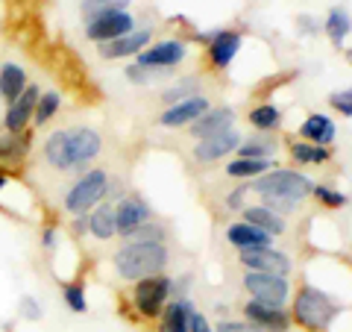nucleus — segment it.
Wrapping results in <instances>:
<instances>
[{
	"instance_id": "f3484780",
	"label": "nucleus",
	"mask_w": 352,
	"mask_h": 332,
	"mask_svg": "<svg viewBox=\"0 0 352 332\" xmlns=\"http://www.w3.org/2000/svg\"><path fill=\"white\" fill-rule=\"evenodd\" d=\"M203 112H208V101L203 94H197V97H188V101H182V103H173L168 112L162 115L159 124L162 127H182V124H194L197 118H200Z\"/></svg>"
},
{
	"instance_id": "423d86ee",
	"label": "nucleus",
	"mask_w": 352,
	"mask_h": 332,
	"mask_svg": "<svg viewBox=\"0 0 352 332\" xmlns=\"http://www.w3.org/2000/svg\"><path fill=\"white\" fill-rule=\"evenodd\" d=\"M244 289L252 294V300L270 303V306H285V300H288V294H291V285L285 276L256 273V271H250L244 276Z\"/></svg>"
},
{
	"instance_id": "c9c22d12",
	"label": "nucleus",
	"mask_w": 352,
	"mask_h": 332,
	"mask_svg": "<svg viewBox=\"0 0 352 332\" xmlns=\"http://www.w3.org/2000/svg\"><path fill=\"white\" fill-rule=\"evenodd\" d=\"M311 194H314L320 203H326L329 209L346 206V194H340V191H335V188H329V185H314V188H311Z\"/></svg>"
},
{
	"instance_id": "37998d69",
	"label": "nucleus",
	"mask_w": 352,
	"mask_h": 332,
	"mask_svg": "<svg viewBox=\"0 0 352 332\" xmlns=\"http://www.w3.org/2000/svg\"><path fill=\"white\" fill-rule=\"evenodd\" d=\"M247 191H250V185H241V188H235V191L226 197V206H229V209H241V206H244V197H247Z\"/></svg>"
},
{
	"instance_id": "7c9ffc66",
	"label": "nucleus",
	"mask_w": 352,
	"mask_h": 332,
	"mask_svg": "<svg viewBox=\"0 0 352 332\" xmlns=\"http://www.w3.org/2000/svg\"><path fill=\"white\" fill-rule=\"evenodd\" d=\"M291 156L302 165H317V162H326L332 153L329 147H320V145H308V141H294L291 145Z\"/></svg>"
},
{
	"instance_id": "a19ab883",
	"label": "nucleus",
	"mask_w": 352,
	"mask_h": 332,
	"mask_svg": "<svg viewBox=\"0 0 352 332\" xmlns=\"http://www.w3.org/2000/svg\"><path fill=\"white\" fill-rule=\"evenodd\" d=\"M147 71H150V68H141V65H129V68H126V80H129V83L144 85V83H150Z\"/></svg>"
},
{
	"instance_id": "9b49d317",
	"label": "nucleus",
	"mask_w": 352,
	"mask_h": 332,
	"mask_svg": "<svg viewBox=\"0 0 352 332\" xmlns=\"http://www.w3.org/2000/svg\"><path fill=\"white\" fill-rule=\"evenodd\" d=\"M153 218L150 206L141 200V197L129 194L120 200V206L115 209V232H120V236H129L132 229H138L141 224H147V220Z\"/></svg>"
},
{
	"instance_id": "ddd939ff",
	"label": "nucleus",
	"mask_w": 352,
	"mask_h": 332,
	"mask_svg": "<svg viewBox=\"0 0 352 332\" xmlns=\"http://www.w3.org/2000/svg\"><path fill=\"white\" fill-rule=\"evenodd\" d=\"M135 30V21H132L129 12H115V15H106V18H97L94 24H88V39L103 44V41H115L120 36H126V32Z\"/></svg>"
},
{
	"instance_id": "79ce46f5",
	"label": "nucleus",
	"mask_w": 352,
	"mask_h": 332,
	"mask_svg": "<svg viewBox=\"0 0 352 332\" xmlns=\"http://www.w3.org/2000/svg\"><path fill=\"white\" fill-rule=\"evenodd\" d=\"M188 332H214L208 326V320L200 315V312H191V320H188Z\"/></svg>"
},
{
	"instance_id": "a211bd4d",
	"label": "nucleus",
	"mask_w": 352,
	"mask_h": 332,
	"mask_svg": "<svg viewBox=\"0 0 352 332\" xmlns=\"http://www.w3.org/2000/svg\"><path fill=\"white\" fill-rule=\"evenodd\" d=\"M238 50H241V36L232 30H217L214 39L208 41V56H212L214 68H229L232 59L238 56Z\"/></svg>"
},
{
	"instance_id": "f704fd0d",
	"label": "nucleus",
	"mask_w": 352,
	"mask_h": 332,
	"mask_svg": "<svg viewBox=\"0 0 352 332\" xmlns=\"http://www.w3.org/2000/svg\"><path fill=\"white\" fill-rule=\"evenodd\" d=\"M129 241H156V245H164V238H168V229H164L162 224H141L138 229H132L129 236H126Z\"/></svg>"
},
{
	"instance_id": "c85d7f7f",
	"label": "nucleus",
	"mask_w": 352,
	"mask_h": 332,
	"mask_svg": "<svg viewBox=\"0 0 352 332\" xmlns=\"http://www.w3.org/2000/svg\"><path fill=\"white\" fill-rule=\"evenodd\" d=\"M267 168H276V165H270V159H235L226 165V174L229 176H238V180H250V176H261Z\"/></svg>"
},
{
	"instance_id": "7ed1b4c3",
	"label": "nucleus",
	"mask_w": 352,
	"mask_h": 332,
	"mask_svg": "<svg viewBox=\"0 0 352 332\" xmlns=\"http://www.w3.org/2000/svg\"><path fill=\"white\" fill-rule=\"evenodd\" d=\"M338 312H340V306L326 291L314 289V285H302L294 297V320L311 332L329 329V324L338 318Z\"/></svg>"
},
{
	"instance_id": "72a5a7b5",
	"label": "nucleus",
	"mask_w": 352,
	"mask_h": 332,
	"mask_svg": "<svg viewBox=\"0 0 352 332\" xmlns=\"http://www.w3.org/2000/svg\"><path fill=\"white\" fill-rule=\"evenodd\" d=\"M56 109H59V94H56V92L41 94V97H38V103H36V127H44V124H47V121L56 115Z\"/></svg>"
},
{
	"instance_id": "a878e982",
	"label": "nucleus",
	"mask_w": 352,
	"mask_h": 332,
	"mask_svg": "<svg viewBox=\"0 0 352 332\" xmlns=\"http://www.w3.org/2000/svg\"><path fill=\"white\" fill-rule=\"evenodd\" d=\"M126 6H129V0H82V18H85V24H94L97 18L126 12Z\"/></svg>"
},
{
	"instance_id": "f8f14e48",
	"label": "nucleus",
	"mask_w": 352,
	"mask_h": 332,
	"mask_svg": "<svg viewBox=\"0 0 352 332\" xmlns=\"http://www.w3.org/2000/svg\"><path fill=\"white\" fill-rule=\"evenodd\" d=\"M38 97H41L38 85H27L24 92H21L15 101L9 103V112H6V118H3V127H6L9 132H21V129H24L30 121H32V112H36Z\"/></svg>"
},
{
	"instance_id": "cd10ccee",
	"label": "nucleus",
	"mask_w": 352,
	"mask_h": 332,
	"mask_svg": "<svg viewBox=\"0 0 352 332\" xmlns=\"http://www.w3.org/2000/svg\"><path fill=\"white\" fill-rule=\"evenodd\" d=\"M30 150V132H9L6 138H0V159L3 162H18Z\"/></svg>"
},
{
	"instance_id": "20e7f679",
	"label": "nucleus",
	"mask_w": 352,
	"mask_h": 332,
	"mask_svg": "<svg viewBox=\"0 0 352 332\" xmlns=\"http://www.w3.org/2000/svg\"><path fill=\"white\" fill-rule=\"evenodd\" d=\"M106 188H109V176H106V171L94 168V171L82 174L80 180L74 183V188L68 191V197H65V206H68V212H74V215H85L94 203H100V200H103Z\"/></svg>"
},
{
	"instance_id": "473e14b6",
	"label": "nucleus",
	"mask_w": 352,
	"mask_h": 332,
	"mask_svg": "<svg viewBox=\"0 0 352 332\" xmlns=\"http://www.w3.org/2000/svg\"><path fill=\"white\" fill-rule=\"evenodd\" d=\"M279 121H282L279 109H276V106H270V103H261V106H256V109L250 112V124L256 127V129H264V132L276 129V127H279Z\"/></svg>"
},
{
	"instance_id": "2eb2a0df",
	"label": "nucleus",
	"mask_w": 352,
	"mask_h": 332,
	"mask_svg": "<svg viewBox=\"0 0 352 332\" xmlns=\"http://www.w3.org/2000/svg\"><path fill=\"white\" fill-rule=\"evenodd\" d=\"M150 44V30H132L126 36H120L115 41L100 44V56L103 59H120V56H138Z\"/></svg>"
},
{
	"instance_id": "4468645a",
	"label": "nucleus",
	"mask_w": 352,
	"mask_h": 332,
	"mask_svg": "<svg viewBox=\"0 0 352 332\" xmlns=\"http://www.w3.org/2000/svg\"><path fill=\"white\" fill-rule=\"evenodd\" d=\"M235 124V112L229 106H220V109H208V112H203L200 118L191 124V136L194 138H212V136H220V132L232 129Z\"/></svg>"
},
{
	"instance_id": "de8ad7c7",
	"label": "nucleus",
	"mask_w": 352,
	"mask_h": 332,
	"mask_svg": "<svg viewBox=\"0 0 352 332\" xmlns=\"http://www.w3.org/2000/svg\"><path fill=\"white\" fill-rule=\"evenodd\" d=\"M3 185H6V176H3V174H0V191H3Z\"/></svg>"
},
{
	"instance_id": "e433bc0d",
	"label": "nucleus",
	"mask_w": 352,
	"mask_h": 332,
	"mask_svg": "<svg viewBox=\"0 0 352 332\" xmlns=\"http://www.w3.org/2000/svg\"><path fill=\"white\" fill-rule=\"evenodd\" d=\"M65 303H68L71 312L76 315H82L85 309H88V300H85V291H82V285H65Z\"/></svg>"
},
{
	"instance_id": "39448f33",
	"label": "nucleus",
	"mask_w": 352,
	"mask_h": 332,
	"mask_svg": "<svg viewBox=\"0 0 352 332\" xmlns=\"http://www.w3.org/2000/svg\"><path fill=\"white\" fill-rule=\"evenodd\" d=\"M170 280L168 276H147V280H138L135 285V309L144 318H159L164 303H168V294H170Z\"/></svg>"
},
{
	"instance_id": "a18cd8bd",
	"label": "nucleus",
	"mask_w": 352,
	"mask_h": 332,
	"mask_svg": "<svg viewBox=\"0 0 352 332\" xmlns=\"http://www.w3.org/2000/svg\"><path fill=\"white\" fill-rule=\"evenodd\" d=\"M41 245L47 247V250H53V247H56V229H44V238H41Z\"/></svg>"
},
{
	"instance_id": "6ab92c4d",
	"label": "nucleus",
	"mask_w": 352,
	"mask_h": 332,
	"mask_svg": "<svg viewBox=\"0 0 352 332\" xmlns=\"http://www.w3.org/2000/svg\"><path fill=\"white\" fill-rule=\"evenodd\" d=\"M226 241L238 250H256V247H270L273 245V236H267L264 229L252 227V224H232L226 229Z\"/></svg>"
},
{
	"instance_id": "412c9836",
	"label": "nucleus",
	"mask_w": 352,
	"mask_h": 332,
	"mask_svg": "<svg viewBox=\"0 0 352 332\" xmlns=\"http://www.w3.org/2000/svg\"><path fill=\"white\" fill-rule=\"evenodd\" d=\"M191 312H194V306L188 300L164 303V309H162V332H188Z\"/></svg>"
},
{
	"instance_id": "2f4dec72",
	"label": "nucleus",
	"mask_w": 352,
	"mask_h": 332,
	"mask_svg": "<svg viewBox=\"0 0 352 332\" xmlns=\"http://www.w3.org/2000/svg\"><path fill=\"white\" fill-rule=\"evenodd\" d=\"M235 150H238V159H267L270 153H276V141L264 136V138L247 141V145H238Z\"/></svg>"
},
{
	"instance_id": "6e6552de",
	"label": "nucleus",
	"mask_w": 352,
	"mask_h": 332,
	"mask_svg": "<svg viewBox=\"0 0 352 332\" xmlns=\"http://www.w3.org/2000/svg\"><path fill=\"white\" fill-rule=\"evenodd\" d=\"M244 315L252 326H258L261 332H288L291 329V315L282 306H270V303H258L250 300L244 306Z\"/></svg>"
},
{
	"instance_id": "dca6fc26",
	"label": "nucleus",
	"mask_w": 352,
	"mask_h": 332,
	"mask_svg": "<svg viewBox=\"0 0 352 332\" xmlns=\"http://www.w3.org/2000/svg\"><path fill=\"white\" fill-rule=\"evenodd\" d=\"M238 145H241V136L235 129H226V132H220V136L203 138L200 145L194 147V156L200 162H217V159H223L226 153H232Z\"/></svg>"
},
{
	"instance_id": "393cba45",
	"label": "nucleus",
	"mask_w": 352,
	"mask_h": 332,
	"mask_svg": "<svg viewBox=\"0 0 352 332\" xmlns=\"http://www.w3.org/2000/svg\"><path fill=\"white\" fill-rule=\"evenodd\" d=\"M88 229H91V236L100 238V241L112 238V236H115V209L109 206V203L97 206L94 212L88 215Z\"/></svg>"
},
{
	"instance_id": "5701e85b",
	"label": "nucleus",
	"mask_w": 352,
	"mask_h": 332,
	"mask_svg": "<svg viewBox=\"0 0 352 332\" xmlns=\"http://www.w3.org/2000/svg\"><path fill=\"white\" fill-rule=\"evenodd\" d=\"M244 224L258 227V229L267 232V236H282L285 232V220L264 206H244Z\"/></svg>"
},
{
	"instance_id": "1a4fd4ad",
	"label": "nucleus",
	"mask_w": 352,
	"mask_h": 332,
	"mask_svg": "<svg viewBox=\"0 0 352 332\" xmlns=\"http://www.w3.org/2000/svg\"><path fill=\"white\" fill-rule=\"evenodd\" d=\"M65 132H68V150H71L74 168H82V165H88L97 156V153H100V147H103L100 132L91 129V127H74V129H65Z\"/></svg>"
},
{
	"instance_id": "b1692460",
	"label": "nucleus",
	"mask_w": 352,
	"mask_h": 332,
	"mask_svg": "<svg viewBox=\"0 0 352 332\" xmlns=\"http://www.w3.org/2000/svg\"><path fill=\"white\" fill-rule=\"evenodd\" d=\"M24 88H27V71L15 62H6L3 68H0V97H6V101L12 103Z\"/></svg>"
},
{
	"instance_id": "58836bf2",
	"label": "nucleus",
	"mask_w": 352,
	"mask_h": 332,
	"mask_svg": "<svg viewBox=\"0 0 352 332\" xmlns=\"http://www.w3.org/2000/svg\"><path fill=\"white\" fill-rule=\"evenodd\" d=\"M332 106H335L344 118H352V92H349V88H346V92L332 94Z\"/></svg>"
},
{
	"instance_id": "bb28decb",
	"label": "nucleus",
	"mask_w": 352,
	"mask_h": 332,
	"mask_svg": "<svg viewBox=\"0 0 352 332\" xmlns=\"http://www.w3.org/2000/svg\"><path fill=\"white\" fill-rule=\"evenodd\" d=\"M323 30H326V36L332 39L335 48H344V41L349 36V12L346 9H340V6H335L332 12H329V18H326Z\"/></svg>"
},
{
	"instance_id": "f257e3e1",
	"label": "nucleus",
	"mask_w": 352,
	"mask_h": 332,
	"mask_svg": "<svg viewBox=\"0 0 352 332\" xmlns=\"http://www.w3.org/2000/svg\"><path fill=\"white\" fill-rule=\"evenodd\" d=\"M250 188H256L264 197V209L279 215V212H291V209L300 206L302 197L311 194L314 183L300 171H270L258 176Z\"/></svg>"
},
{
	"instance_id": "0eeeda50",
	"label": "nucleus",
	"mask_w": 352,
	"mask_h": 332,
	"mask_svg": "<svg viewBox=\"0 0 352 332\" xmlns=\"http://www.w3.org/2000/svg\"><path fill=\"white\" fill-rule=\"evenodd\" d=\"M241 264L256 273H273V276H288L291 273V259L285 253H276L270 247H256V250H241Z\"/></svg>"
},
{
	"instance_id": "aec40b11",
	"label": "nucleus",
	"mask_w": 352,
	"mask_h": 332,
	"mask_svg": "<svg viewBox=\"0 0 352 332\" xmlns=\"http://www.w3.org/2000/svg\"><path fill=\"white\" fill-rule=\"evenodd\" d=\"M300 136L308 141V145L329 147L335 141V124L326 115H311V118H305V124L300 127Z\"/></svg>"
},
{
	"instance_id": "c756f323",
	"label": "nucleus",
	"mask_w": 352,
	"mask_h": 332,
	"mask_svg": "<svg viewBox=\"0 0 352 332\" xmlns=\"http://www.w3.org/2000/svg\"><path fill=\"white\" fill-rule=\"evenodd\" d=\"M200 94V80L197 76H185V80H179L176 85H170L168 92L162 94V101L173 106V103H182V101H188V97H197Z\"/></svg>"
},
{
	"instance_id": "9d476101",
	"label": "nucleus",
	"mask_w": 352,
	"mask_h": 332,
	"mask_svg": "<svg viewBox=\"0 0 352 332\" xmlns=\"http://www.w3.org/2000/svg\"><path fill=\"white\" fill-rule=\"evenodd\" d=\"M185 53H188V48H185L182 41H159V44H153L150 50H141L135 65H141V68H153V71L173 68V65H179L185 59Z\"/></svg>"
},
{
	"instance_id": "ea45409f",
	"label": "nucleus",
	"mask_w": 352,
	"mask_h": 332,
	"mask_svg": "<svg viewBox=\"0 0 352 332\" xmlns=\"http://www.w3.org/2000/svg\"><path fill=\"white\" fill-rule=\"evenodd\" d=\"M214 332H261V329L252 324H241V320H220Z\"/></svg>"
},
{
	"instance_id": "f03ea898",
	"label": "nucleus",
	"mask_w": 352,
	"mask_h": 332,
	"mask_svg": "<svg viewBox=\"0 0 352 332\" xmlns=\"http://www.w3.org/2000/svg\"><path fill=\"white\" fill-rule=\"evenodd\" d=\"M115 271L124 280H147L156 276L164 264H168V247L156 245V241H126L124 247L115 253Z\"/></svg>"
},
{
	"instance_id": "49530a36",
	"label": "nucleus",
	"mask_w": 352,
	"mask_h": 332,
	"mask_svg": "<svg viewBox=\"0 0 352 332\" xmlns=\"http://www.w3.org/2000/svg\"><path fill=\"white\" fill-rule=\"evenodd\" d=\"M74 229H76V232H85V229H88V218H76Z\"/></svg>"
},
{
	"instance_id": "4c0bfd02",
	"label": "nucleus",
	"mask_w": 352,
	"mask_h": 332,
	"mask_svg": "<svg viewBox=\"0 0 352 332\" xmlns=\"http://www.w3.org/2000/svg\"><path fill=\"white\" fill-rule=\"evenodd\" d=\"M21 315H24L27 320H41V306H38V300H36V297H21Z\"/></svg>"
},
{
	"instance_id": "4be33fe9",
	"label": "nucleus",
	"mask_w": 352,
	"mask_h": 332,
	"mask_svg": "<svg viewBox=\"0 0 352 332\" xmlns=\"http://www.w3.org/2000/svg\"><path fill=\"white\" fill-rule=\"evenodd\" d=\"M44 156H47V162L53 165V168L71 171L74 162H71V150H68V132L65 129L53 132V136L47 138V145H44Z\"/></svg>"
},
{
	"instance_id": "c03bdc74",
	"label": "nucleus",
	"mask_w": 352,
	"mask_h": 332,
	"mask_svg": "<svg viewBox=\"0 0 352 332\" xmlns=\"http://www.w3.org/2000/svg\"><path fill=\"white\" fill-rule=\"evenodd\" d=\"M296 21H300V27H302V32H305V36H314V32L320 30V24H317V21H314L311 15H300Z\"/></svg>"
}]
</instances>
